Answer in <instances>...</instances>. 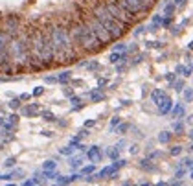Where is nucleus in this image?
<instances>
[{
    "mask_svg": "<svg viewBox=\"0 0 193 186\" xmlns=\"http://www.w3.org/2000/svg\"><path fill=\"white\" fill-rule=\"evenodd\" d=\"M46 35H48V41H50V46H52L54 63L70 65L77 59V48H74L68 28L64 24H59V22L50 24L46 30Z\"/></svg>",
    "mask_w": 193,
    "mask_h": 186,
    "instance_id": "obj_1",
    "label": "nucleus"
},
{
    "mask_svg": "<svg viewBox=\"0 0 193 186\" xmlns=\"http://www.w3.org/2000/svg\"><path fill=\"white\" fill-rule=\"evenodd\" d=\"M68 33H70V39H72V44L74 48L81 50V52H87V54H96L100 52L103 46L101 42L94 37V33L88 30V26L81 18L74 20L72 24L68 26Z\"/></svg>",
    "mask_w": 193,
    "mask_h": 186,
    "instance_id": "obj_2",
    "label": "nucleus"
},
{
    "mask_svg": "<svg viewBox=\"0 0 193 186\" xmlns=\"http://www.w3.org/2000/svg\"><path fill=\"white\" fill-rule=\"evenodd\" d=\"M90 15L100 22V24L109 32V35L112 37V41H116V39H122L123 37V33H125V28L119 24L118 20H114L110 15H109V11L105 9V6L101 4V0H92V8H90Z\"/></svg>",
    "mask_w": 193,
    "mask_h": 186,
    "instance_id": "obj_3",
    "label": "nucleus"
},
{
    "mask_svg": "<svg viewBox=\"0 0 193 186\" xmlns=\"http://www.w3.org/2000/svg\"><path fill=\"white\" fill-rule=\"evenodd\" d=\"M101 4L105 6V9L109 11V15H110L114 20H118L123 28H129V26L136 24V17L129 15L122 6L116 2V0H101Z\"/></svg>",
    "mask_w": 193,
    "mask_h": 186,
    "instance_id": "obj_4",
    "label": "nucleus"
},
{
    "mask_svg": "<svg viewBox=\"0 0 193 186\" xmlns=\"http://www.w3.org/2000/svg\"><path fill=\"white\" fill-rule=\"evenodd\" d=\"M79 18L85 22L87 26H88V30L94 33V37H96V39H98V41L101 42V46H105V44L112 42V37L109 35V32H107V30H105V28L100 24V22H98V20H96V18L90 15V13H85V11H83V13L79 15Z\"/></svg>",
    "mask_w": 193,
    "mask_h": 186,
    "instance_id": "obj_5",
    "label": "nucleus"
},
{
    "mask_svg": "<svg viewBox=\"0 0 193 186\" xmlns=\"http://www.w3.org/2000/svg\"><path fill=\"white\" fill-rule=\"evenodd\" d=\"M116 2L122 6L129 15H140V13H146L147 11V8L143 6V2L142 0H116Z\"/></svg>",
    "mask_w": 193,
    "mask_h": 186,
    "instance_id": "obj_6",
    "label": "nucleus"
},
{
    "mask_svg": "<svg viewBox=\"0 0 193 186\" xmlns=\"http://www.w3.org/2000/svg\"><path fill=\"white\" fill-rule=\"evenodd\" d=\"M87 157H88V160L92 162V164H96V162H100L103 158V151H101L100 146H92V148L87 149Z\"/></svg>",
    "mask_w": 193,
    "mask_h": 186,
    "instance_id": "obj_7",
    "label": "nucleus"
},
{
    "mask_svg": "<svg viewBox=\"0 0 193 186\" xmlns=\"http://www.w3.org/2000/svg\"><path fill=\"white\" fill-rule=\"evenodd\" d=\"M156 105H158V109H160V114H167V112L173 109V101H171V98L167 96V94H164Z\"/></svg>",
    "mask_w": 193,
    "mask_h": 186,
    "instance_id": "obj_8",
    "label": "nucleus"
},
{
    "mask_svg": "<svg viewBox=\"0 0 193 186\" xmlns=\"http://www.w3.org/2000/svg\"><path fill=\"white\" fill-rule=\"evenodd\" d=\"M87 96L90 98V101H96V103L105 100V94H103V90H101V88H92V90H88V92H87Z\"/></svg>",
    "mask_w": 193,
    "mask_h": 186,
    "instance_id": "obj_9",
    "label": "nucleus"
},
{
    "mask_svg": "<svg viewBox=\"0 0 193 186\" xmlns=\"http://www.w3.org/2000/svg\"><path fill=\"white\" fill-rule=\"evenodd\" d=\"M22 114H24V116H37V114H39V105H37V103L26 105V107L22 109Z\"/></svg>",
    "mask_w": 193,
    "mask_h": 186,
    "instance_id": "obj_10",
    "label": "nucleus"
},
{
    "mask_svg": "<svg viewBox=\"0 0 193 186\" xmlns=\"http://www.w3.org/2000/svg\"><path fill=\"white\" fill-rule=\"evenodd\" d=\"M116 173H118V171H116L112 166H105V168H103V170H101L98 175H96V177H101V179H105V177H114Z\"/></svg>",
    "mask_w": 193,
    "mask_h": 186,
    "instance_id": "obj_11",
    "label": "nucleus"
},
{
    "mask_svg": "<svg viewBox=\"0 0 193 186\" xmlns=\"http://www.w3.org/2000/svg\"><path fill=\"white\" fill-rule=\"evenodd\" d=\"M125 59H127V54H116V52H112V54H110V57H109V61H110L112 65L122 63V61H125Z\"/></svg>",
    "mask_w": 193,
    "mask_h": 186,
    "instance_id": "obj_12",
    "label": "nucleus"
},
{
    "mask_svg": "<svg viewBox=\"0 0 193 186\" xmlns=\"http://www.w3.org/2000/svg\"><path fill=\"white\" fill-rule=\"evenodd\" d=\"M171 114H173V118H182V116H184V105L182 103H177L171 109Z\"/></svg>",
    "mask_w": 193,
    "mask_h": 186,
    "instance_id": "obj_13",
    "label": "nucleus"
},
{
    "mask_svg": "<svg viewBox=\"0 0 193 186\" xmlns=\"http://www.w3.org/2000/svg\"><path fill=\"white\" fill-rule=\"evenodd\" d=\"M70 79H72V72H70V70H64V72H61V74L57 76V83H63V85L68 83Z\"/></svg>",
    "mask_w": 193,
    "mask_h": 186,
    "instance_id": "obj_14",
    "label": "nucleus"
},
{
    "mask_svg": "<svg viewBox=\"0 0 193 186\" xmlns=\"http://www.w3.org/2000/svg\"><path fill=\"white\" fill-rule=\"evenodd\" d=\"M68 164H70V168L72 170H76V168H79L81 164H83V157L79 155V157H72L70 158V162H68Z\"/></svg>",
    "mask_w": 193,
    "mask_h": 186,
    "instance_id": "obj_15",
    "label": "nucleus"
},
{
    "mask_svg": "<svg viewBox=\"0 0 193 186\" xmlns=\"http://www.w3.org/2000/svg\"><path fill=\"white\" fill-rule=\"evenodd\" d=\"M175 72L177 74H180V76H191V72H193V68H186V66H182V65H178L177 68H175Z\"/></svg>",
    "mask_w": 193,
    "mask_h": 186,
    "instance_id": "obj_16",
    "label": "nucleus"
},
{
    "mask_svg": "<svg viewBox=\"0 0 193 186\" xmlns=\"http://www.w3.org/2000/svg\"><path fill=\"white\" fill-rule=\"evenodd\" d=\"M57 168V162H54V160H46V162H42V171H54Z\"/></svg>",
    "mask_w": 193,
    "mask_h": 186,
    "instance_id": "obj_17",
    "label": "nucleus"
},
{
    "mask_svg": "<svg viewBox=\"0 0 193 186\" xmlns=\"http://www.w3.org/2000/svg\"><path fill=\"white\" fill-rule=\"evenodd\" d=\"M169 140H171V133H169V131H162V133L158 135V142H160V144H167Z\"/></svg>",
    "mask_w": 193,
    "mask_h": 186,
    "instance_id": "obj_18",
    "label": "nucleus"
},
{
    "mask_svg": "<svg viewBox=\"0 0 193 186\" xmlns=\"http://www.w3.org/2000/svg\"><path fill=\"white\" fill-rule=\"evenodd\" d=\"M70 103L74 105V107H72L74 111H79V109L83 107V103H81V98H79V96H72V98H70Z\"/></svg>",
    "mask_w": 193,
    "mask_h": 186,
    "instance_id": "obj_19",
    "label": "nucleus"
},
{
    "mask_svg": "<svg viewBox=\"0 0 193 186\" xmlns=\"http://www.w3.org/2000/svg\"><path fill=\"white\" fill-rule=\"evenodd\" d=\"M164 94H165V92H164V90H160V88H156V90H153V94H151V100H153L155 103H158V101H160V98H162Z\"/></svg>",
    "mask_w": 193,
    "mask_h": 186,
    "instance_id": "obj_20",
    "label": "nucleus"
},
{
    "mask_svg": "<svg viewBox=\"0 0 193 186\" xmlns=\"http://www.w3.org/2000/svg\"><path fill=\"white\" fill-rule=\"evenodd\" d=\"M85 66L88 68V70H90V72H96V70H100V68H101V65H100L98 61H90V63H87Z\"/></svg>",
    "mask_w": 193,
    "mask_h": 186,
    "instance_id": "obj_21",
    "label": "nucleus"
},
{
    "mask_svg": "<svg viewBox=\"0 0 193 186\" xmlns=\"http://www.w3.org/2000/svg\"><path fill=\"white\" fill-rule=\"evenodd\" d=\"M175 8H177V6H175L173 2H171V4H167V6L164 8V15H167V17H173V13H175Z\"/></svg>",
    "mask_w": 193,
    "mask_h": 186,
    "instance_id": "obj_22",
    "label": "nucleus"
},
{
    "mask_svg": "<svg viewBox=\"0 0 193 186\" xmlns=\"http://www.w3.org/2000/svg\"><path fill=\"white\" fill-rule=\"evenodd\" d=\"M107 155H109L112 160H118V158H119V148H118V146H114V148H112Z\"/></svg>",
    "mask_w": 193,
    "mask_h": 186,
    "instance_id": "obj_23",
    "label": "nucleus"
},
{
    "mask_svg": "<svg viewBox=\"0 0 193 186\" xmlns=\"http://www.w3.org/2000/svg\"><path fill=\"white\" fill-rule=\"evenodd\" d=\"M140 166L142 168H147V170H155V166L151 164V158H142L140 160Z\"/></svg>",
    "mask_w": 193,
    "mask_h": 186,
    "instance_id": "obj_24",
    "label": "nucleus"
},
{
    "mask_svg": "<svg viewBox=\"0 0 193 186\" xmlns=\"http://www.w3.org/2000/svg\"><path fill=\"white\" fill-rule=\"evenodd\" d=\"M42 118H44L46 122H54V120H55V116H54L52 111H42Z\"/></svg>",
    "mask_w": 193,
    "mask_h": 186,
    "instance_id": "obj_25",
    "label": "nucleus"
},
{
    "mask_svg": "<svg viewBox=\"0 0 193 186\" xmlns=\"http://www.w3.org/2000/svg\"><path fill=\"white\" fill-rule=\"evenodd\" d=\"M125 164H127V160H123V158H118V160H116V162H114V164H110V166H112V168H114V170H116V171H118V170H119V168H123V166H125Z\"/></svg>",
    "mask_w": 193,
    "mask_h": 186,
    "instance_id": "obj_26",
    "label": "nucleus"
},
{
    "mask_svg": "<svg viewBox=\"0 0 193 186\" xmlns=\"http://www.w3.org/2000/svg\"><path fill=\"white\" fill-rule=\"evenodd\" d=\"M74 151H76V148H74V146H66V148H61V149H59V153H61V155H72Z\"/></svg>",
    "mask_w": 193,
    "mask_h": 186,
    "instance_id": "obj_27",
    "label": "nucleus"
},
{
    "mask_svg": "<svg viewBox=\"0 0 193 186\" xmlns=\"http://www.w3.org/2000/svg\"><path fill=\"white\" fill-rule=\"evenodd\" d=\"M129 127H131L129 124H119V125H118V129H116V133H119V135H125V133L129 131Z\"/></svg>",
    "mask_w": 193,
    "mask_h": 186,
    "instance_id": "obj_28",
    "label": "nucleus"
},
{
    "mask_svg": "<svg viewBox=\"0 0 193 186\" xmlns=\"http://www.w3.org/2000/svg\"><path fill=\"white\" fill-rule=\"evenodd\" d=\"M17 122H18V114H11V116H8V122L6 124H9V125H17Z\"/></svg>",
    "mask_w": 193,
    "mask_h": 186,
    "instance_id": "obj_29",
    "label": "nucleus"
},
{
    "mask_svg": "<svg viewBox=\"0 0 193 186\" xmlns=\"http://www.w3.org/2000/svg\"><path fill=\"white\" fill-rule=\"evenodd\" d=\"M125 48H127V46H125L123 42H119V44H114V52H116V54H119V52L123 54V52H125Z\"/></svg>",
    "mask_w": 193,
    "mask_h": 186,
    "instance_id": "obj_30",
    "label": "nucleus"
},
{
    "mask_svg": "<svg viewBox=\"0 0 193 186\" xmlns=\"http://www.w3.org/2000/svg\"><path fill=\"white\" fill-rule=\"evenodd\" d=\"M119 124H122V118H119V116H114V118L110 120V129H114V127H118Z\"/></svg>",
    "mask_w": 193,
    "mask_h": 186,
    "instance_id": "obj_31",
    "label": "nucleus"
},
{
    "mask_svg": "<svg viewBox=\"0 0 193 186\" xmlns=\"http://www.w3.org/2000/svg\"><path fill=\"white\" fill-rule=\"evenodd\" d=\"M18 107H20V100H18V98H13V100L9 101V109L15 111V109H18Z\"/></svg>",
    "mask_w": 193,
    "mask_h": 186,
    "instance_id": "obj_32",
    "label": "nucleus"
},
{
    "mask_svg": "<svg viewBox=\"0 0 193 186\" xmlns=\"http://www.w3.org/2000/svg\"><path fill=\"white\" fill-rule=\"evenodd\" d=\"M94 170H96L94 164H90V166H85V168L81 170V173H83V175H90V173H94Z\"/></svg>",
    "mask_w": 193,
    "mask_h": 186,
    "instance_id": "obj_33",
    "label": "nucleus"
},
{
    "mask_svg": "<svg viewBox=\"0 0 193 186\" xmlns=\"http://www.w3.org/2000/svg\"><path fill=\"white\" fill-rule=\"evenodd\" d=\"M184 100H186V101H193V88H188V90L184 92Z\"/></svg>",
    "mask_w": 193,
    "mask_h": 186,
    "instance_id": "obj_34",
    "label": "nucleus"
},
{
    "mask_svg": "<svg viewBox=\"0 0 193 186\" xmlns=\"http://www.w3.org/2000/svg\"><path fill=\"white\" fill-rule=\"evenodd\" d=\"M42 92H44V87H35V88H33V92H31V96L39 98V96L42 94Z\"/></svg>",
    "mask_w": 193,
    "mask_h": 186,
    "instance_id": "obj_35",
    "label": "nucleus"
},
{
    "mask_svg": "<svg viewBox=\"0 0 193 186\" xmlns=\"http://www.w3.org/2000/svg\"><path fill=\"white\" fill-rule=\"evenodd\" d=\"M173 129H175V133H182L184 131V124L182 122H175L173 124Z\"/></svg>",
    "mask_w": 193,
    "mask_h": 186,
    "instance_id": "obj_36",
    "label": "nucleus"
},
{
    "mask_svg": "<svg viewBox=\"0 0 193 186\" xmlns=\"http://www.w3.org/2000/svg\"><path fill=\"white\" fill-rule=\"evenodd\" d=\"M15 162H17V158H15V157H9V158L4 162V166H6V168H11V166H15Z\"/></svg>",
    "mask_w": 193,
    "mask_h": 186,
    "instance_id": "obj_37",
    "label": "nucleus"
},
{
    "mask_svg": "<svg viewBox=\"0 0 193 186\" xmlns=\"http://www.w3.org/2000/svg\"><path fill=\"white\" fill-rule=\"evenodd\" d=\"M186 173H188V170H186V168H178V170H177V173H175V177H177V179H182Z\"/></svg>",
    "mask_w": 193,
    "mask_h": 186,
    "instance_id": "obj_38",
    "label": "nucleus"
},
{
    "mask_svg": "<svg viewBox=\"0 0 193 186\" xmlns=\"http://www.w3.org/2000/svg\"><path fill=\"white\" fill-rule=\"evenodd\" d=\"M42 177H46V179H55L57 173H55V170H54V171H42Z\"/></svg>",
    "mask_w": 193,
    "mask_h": 186,
    "instance_id": "obj_39",
    "label": "nucleus"
},
{
    "mask_svg": "<svg viewBox=\"0 0 193 186\" xmlns=\"http://www.w3.org/2000/svg\"><path fill=\"white\" fill-rule=\"evenodd\" d=\"M39 182V179H31V181H26V182H22V186H35Z\"/></svg>",
    "mask_w": 193,
    "mask_h": 186,
    "instance_id": "obj_40",
    "label": "nucleus"
},
{
    "mask_svg": "<svg viewBox=\"0 0 193 186\" xmlns=\"http://www.w3.org/2000/svg\"><path fill=\"white\" fill-rule=\"evenodd\" d=\"M180 153H182V148H180V146L171 148V155H180Z\"/></svg>",
    "mask_w": 193,
    "mask_h": 186,
    "instance_id": "obj_41",
    "label": "nucleus"
},
{
    "mask_svg": "<svg viewBox=\"0 0 193 186\" xmlns=\"http://www.w3.org/2000/svg\"><path fill=\"white\" fill-rule=\"evenodd\" d=\"M182 87H184V81H175V90H177V92H180Z\"/></svg>",
    "mask_w": 193,
    "mask_h": 186,
    "instance_id": "obj_42",
    "label": "nucleus"
},
{
    "mask_svg": "<svg viewBox=\"0 0 193 186\" xmlns=\"http://www.w3.org/2000/svg\"><path fill=\"white\" fill-rule=\"evenodd\" d=\"M44 81H46V83H57V78H54V76H46Z\"/></svg>",
    "mask_w": 193,
    "mask_h": 186,
    "instance_id": "obj_43",
    "label": "nucleus"
},
{
    "mask_svg": "<svg viewBox=\"0 0 193 186\" xmlns=\"http://www.w3.org/2000/svg\"><path fill=\"white\" fill-rule=\"evenodd\" d=\"M142 2H143V6H146V8L149 9V8L153 6V2H155V0H142Z\"/></svg>",
    "mask_w": 193,
    "mask_h": 186,
    "instance_id": "obj_44",
    "label": "nucleus"
},
{
    "mask_svg": "<svg viewBox=\"0 0 193 186\" xmlns=\"http://www.w3.org/2000/svg\"><path fill=\"white\" fill-rule=\"evenodd\" d=\"M165 79L169 81V83H173V81H177V78H175V74H167L165 76Z\"/></svg>",
    "mask_w": 193,
    "mask_h": 186,
    "instance_id": "obj_45",
    "label": "nucleus"
},
{
    "mask_svg": "<svg viewBox=\"0 0 193 186\" xmlns=\"http://www.w3.org/2000/svg\"><path fill=\"white\" fill-rule=\"evenodd\" d=\"M92 125H96V120H87V122H85V129H87V127H92Z\"/></svg>",
    "mask_w": 193,
    "mask_h": 186,
    "instance_id": "obj_46",
    "label": "nucleus"
},
{
    "mask_svg": "<svg viewBox=\"0 0 193 186\" xmlns=\"http://www.w3.org/2000/svg\"><path fill=\"white\" fill-rule=\"evenodd\" d=\"M98 85H100V88H101L103 85H107V79H105V78H100V79H98Z\"/></svg>",
    "mask_w": 193,
    "mask_h": 186,
    "instance_id": "obj_47",
    "label": "nucleus"
},
{
    "mask_svg": "<svg viewBox=\"0 0 193 186\" xmlns=\"http://www.w3.org/2000/svg\"><path fill=\"white\" fill-rule=\"evenodd\" d=\"M30 98H31V94H28V92H26V94H22V96H20L18 100H20V101H22V100H24V101H26V100H30Z\"/></svg>",
    "mask_w": 193,
    "mask_h": 186,
    "instance_id": "obj_48",
    "label": "nucleus"
},
{
    "mask_svg": "<svg viewBox=\"0 0 193 186\" xmlns=\"http://www.w3.org/2000/svg\"><path fill=\"white\" fill-rule=\"evenodd\" d=\"M143 30H146V28H143V26H138V28H136V32H134V33H136V35H140V33H142V32H143Z\"/></svg>",
    "mask_w": 193,
    "mask_h": 186,
    "instance_id": "obj_49",
    "label": "nucleus"
},
{
    "mask_svg": "<svg viewBox=\"0 0 193 186\" xmlns=\"http://www.w3.org/2000/svg\"><path fill=\"white\" fill-rule=\"evenodd\" d=\"M116 70H118V72H123V70H125V65H118Z\"/></svg>",
    "mask_w": 193,
    "mask_h": 186,
    "instance_id": "obj_50",
    "label": "nucleus"
},
{
    "mask_svg": "<svg viewBox=\"0 0 193 186\" xmlns=\"http://www.w3.org/2000/svg\"><path fill=\"white\" fill-rule=\"evenodd\" d=\"M173 4H175V6H182V4H184V0H173Z\"/></svg>",
    "mask_w": 193,
    "mask_h": 186,
    "instance_id": "obj_51",
    "label": "nucleus"
},
{
    "mask_svg": "<svg viewBox=\"0 0 193 186\" xmlns=\"http://www.w3.org/2000/svg\"><path fill=\"white\" fill-rule=\"evenodd\" d=\"M129 151H131V153H132V155H134V153H136V151H138V148H136V146H132V148H129Z\"/></svg>",
    "mask_w": 193,
    "mask_h": 186,
    "instance_id": "obj_52",
    "label": "nucleus"
},
{
    "mask_svg": "<svg viewBox=\"0 0 193 186\" xmlns=\"http://www.w3.org/2000/svg\"><path fill=\"white\" fill-rule=\"evenodd\" d=\"M122 186H134V184H132V182H131V181H125V182H123V184H122Z\"/></svg>",
    "mask_w": 193,
    "mask_h": 186,
    "instance_id": "obj_53",
    "label": "nucleus"
},
{
    "mask_svg": "<svg viewBox=\"0 0 193 186\" xmlns=\"http://www.w3.org/2000/svg\"><path fill=\"white\" fill-rule=\"evenodd\" d=\"M6 124V120H4V116H0V125H4Z\"/></svg>",
    "mask_w": 193,
    "mask_h": 186,
    "instance_id": "obj_54",
    "label": "nucleus"
},
{
    "mask_svg": "<svg viewBox=\"0 0 193 186\" xmlns=\"http://www.w3.org/2000/svg\"><path fill=\"white\" fill-rule=\"evenodd\" d=\"M188 48H189V50H193V41H191V42L188 44Z\"/></svg>",
    "mask_w": 193,
    "mask_h": 186,
    "instance_id": "obj_55",
    "label": "nucleus"
},
{
    "mask_svg": "<svg viewBox=\"0 0 193 186\" xmlns=\"http://www.w3.org/2000/svg\"><path fill=\"white\" fill-rule=\"evenodd\" d=\"M189 179H193V170H191V171H189Z\"/></svg>",
    "mask_w": 193,
    "mask_h": 186,
    "instance_id": "obj_56",
    "label": "nucleus"
},
{
    "mask_svg": "<svg viewBox=\"0 0 193 186\" xmlns=\"http://www.w3.org/2000/svg\"><path fill=\"white\" fill-rule=\"evenodd\" d=\"M189 149H191V151H193V144H191V146H189Z\"/></svg>",
    "mask_w": 193,
    "mask_h": 186,
    "instance_id": "obj_57",
    "label": "nucleus"
},
{
    "mask_svg": "<svg viewBox=\"0 0 193 186\" xmlns=\"http://www.w3.org/2000/svg\"><path fill=\"white\" fill-rule=\"evenodd\" d=\"M6 186H15V184H6Z\"/></svg>",
    "mask_w": 193,
    "mask_h": 186,
    "instance_id": "obj_58",
    "label": "nucleus"
}]
</instances>
